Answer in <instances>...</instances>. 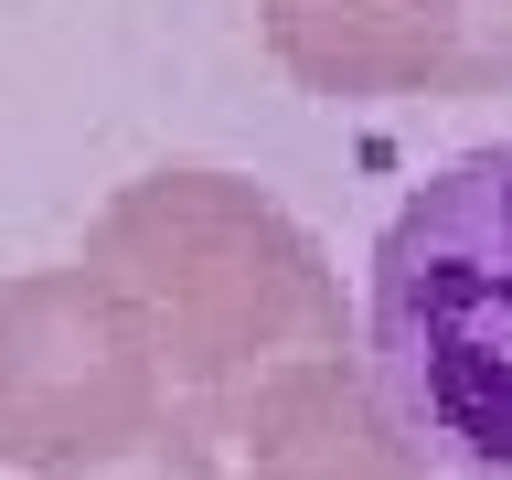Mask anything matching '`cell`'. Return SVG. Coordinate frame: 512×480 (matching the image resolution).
Returning a JSON list of instances; mask_svg holds the SVG:
<instances>
[{
  "instance_id": "obj_1",
  "label": "cell",
  "mask_w": 512,
  "mask_h": 480,
  "mask_svg": "<svg viewBox=\"0 0 512 480\" xmlns=\"http://www.w3.org/2000/svg\"><path fill=\"white\" fill-rule=\"evenodd\" d=\"M75 267L139 320L160 395L192 438H214L256 384L352 352L320 235L235 171H139L128 192H107Z\"/></svg>"
},
{
  "instance_id": "obj_2",
  "label": "cell",
  "mask_w": 512,
  "mask_h": 480,
  "mask_svg": "<svg viewBox=\"0 0 512 480\" xmlns=\"http://www.w3.org/2000/svg\"><path fill=\"white\" fill-rule=\"evenodd\" d=\"M352 363L427 480H512V139L459 150L395 203Z\"/></svg>"
},
{
  "instance_id": "obj_3",
  "label": "cell",
  "mask_w": 512,
  "mask_h": 480,
  "mask_svg": "<svg viewBox=\"0 0 512 480\" xmlns=\"http://www.w3.org/2000/svg\"><path fill=\"white\" fill-rule=\"evenodd\" d=\"M160 416H171V395H160L150 342L86 267L0 278V459L11 470L54 480Z\"/></svg>"
},
{
  "instance_id": "obj_4",
  "label": "cell",
  "mask_w": 512,
  "mask_h": 480,
  "mask_svg": "<svg viewBox=\"0 0 512 480\" xmlns=\"http://www.w3.org/2000/svg\"><path fill=\"white\" fill-rule=\"evenodd\" d=\"M256 32L310 96L512 86V0H256Z\"/></svg>"
},
{
  "instance_id": "obj_5",
  "label": "cell",
  "mask_w": 512,
  "mask_h": 480,
  "mask_svg": "<svg viewBox=\"0 0 512 480\" xmlns=\"http://www.w3.org/2000/svg\"><path fill=\"white\" fill-rule=\"evenodd\" d=\"M214 448H235L224 480H427V459L395 438V416H384V395L363 384L352 352L256 384L214 427Z\"/></svg>"
},
{
  "instance_id": "obj_6",
  "label": "cell",
  "mask_w": 512,
  "mask_h": 480,
  "mask_svg": "<svg viewBox=\"0 0 512 480\" xmlns=\"http://www.w3.org/2000/svg\"><path fill=\"white\" fill-rule=\"evenodd\" d=\"M54 480H224V448L192 438L182 416H160V427L118 438L107 459H75V470H54Z\"/></svg>"
}]
</instances>
